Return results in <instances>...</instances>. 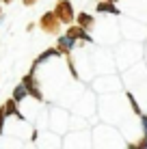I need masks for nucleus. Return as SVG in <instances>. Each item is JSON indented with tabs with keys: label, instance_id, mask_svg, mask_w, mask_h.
I'll use <instances>...</instances> for the list:
<instances>
[{
	"label": "nucleus",
	"instance_id": "7",
	"mask_svg": "<svg viewBox=\"0 0 147 149\" xmlns=\"http://www.w3.org/2000/svg\"><path fill=\"white\" fill-rule=\"evenodd\" d=\"M37 2V0H24V4H26V7H30V4H35Z\"/></svg>",
	"mask_w": 147,
	"mask_h": 149
},
{
	"label": "nucleus",
	"instance_id": "1",
	"mask_svg": "<svg viewBox=\"0 0 147 149\" xmlns=\"http://www.w3.org/2000/svg\"><path fill=\"white\" fill-rule=\"evenodd\" d=\"M54 15L61 19V22L69 24L74 19V9H72V2L69 0H59L56 7H54Z\"/></svg>",
	"mask_w": 147,
	"mask_h": 149
},
{
	"label": "nucleus",
	"instance_id": "8",
	"mask_svg": "<svg viewBox=\"0 0 147 149\" xmlns=\"http://www.w3.org/2000/svg\"><path fill=\"white\" fill-rule=\"evenodd\" d=\"M108 2H113V0H108Z\"/></svg>",
	"mask_w": 147,
	"mask_h": 149
},
{
	"label": "nucleus",
	"instance_id": "5",
	"mask_svg": "<svg viewBox=\"0 0 147 149\" xmlns=\"http://www.w3.org/2000/svg\"><path fill=\"white\" fill-rule=\"evenodd\" d=\"M98 11H110V13H119V9H115L110 2H106V0H102V2L98 4Z\"/></svg>",
	"mask_w": 147,
	"mask_h": 149
},
{
	"label": "nucleus",
	"instance_id": "2",
	"mask_svg": "<svg viewBox=\"0 0 147 149\" xmlns=\"http://www.w3.org/2000/svg\"><path fill=\"white\" fill-rule=\"evenodd\" d=\"M59 22H61V19L54 15V11H48L41 17V22H39V24H41V28L45 30V33L52 35V33H59Z\"/></svg>",
	"mask_w": 147,
	"mask_h": 149
},
{
	"label": "nucleus",
	"instance_id": "6",
	"mask_svg": "<svg viewBox=\"0 0 147 149\" xmlns=\"http://www.w3.org/2000/svg\"><path fill=\"white\" fill-rule=\"evenodd\" d=\"M26 95V86H17V89H15V100H22V97Z\"/></svg>",
	"mask_w": 147,
	"mask_h": 149
},
{
	"label": "nucleus",
	"instance_id": "3",
	"mask_svg": "<svg viewBox=\"0 0 147 149\" xmlns=\"http://www.w3.org/2000/svg\"><path fill=\"white\" fill-rule=\"evenodd\" d=\"M78 26H82V28H91V26H93V17H89L87 13H80V15H78Z\"/></svg>",
	"mask_w": 147,
	"mask_h": 149
},
{
	"label": "nucleus",
	"instance_id": "4",
	"mask_svg": "<svg viewBox=\"0 0 147 149\" xmlns=\"http://www.w3.org/2000/svg\"><path fill=\"white\" fill-rule=\"evenodd\" d=\"M74 48V39H69V37H63V39H59V50H72Z\"/></svg>",
	"mask_w": 147,
	"mask_h": 149
}]
</instances>
